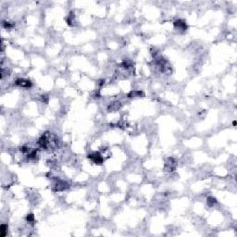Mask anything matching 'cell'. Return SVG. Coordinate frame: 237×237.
Wrapping results in <instances>:
<instances>
[{
	"label": "cell",
	"mask_w": 237,
	"mask_h": 237,
	"mask_svg": "<svg viewBox=\"0 0 237 237\" xmlns=\"http://www.w3.org/2000/svg\"><path fill=\"white\" fill-rule=\"evenodd\" d=\"M38 145L41 148H44V149L52 148L57 145V140L53 136L51 133L46 132L40 137V139L38 141Z\"/></svg>",
	"instance_id": "1"
},
{
	"label": "cell",
	"mask_w": 237,
	"mask_h": 237,
	"mask_svg": "<svg viewBox=\"0 0 237 237\" xmlns=\"http://www.w3.org/2000/svg\"><path fill=\"white\" fill-rule=\"evenodd\" d=\"M89 159H91L93 162L97 164V165H101L103 163V158L101 156L99 153H93V154H90L88 155L87 157Z\"/></svg>",
	"instance_id": "2"
},
{
	"label": "cell",
	"mask_w": 237,
	"mask_h": 237,
	"mask_svg": "<svg viewBox=\"0 0 237 237\" xmlns=\"http://www.w3.org/2000/svg\"><path fill=\"white\" fill-rule=\"evenodd\" d=\"M15 84L17 86H20L22 88H30L32 86V82L30 80H25V79H18L15 82Z\"/></svg>",
	"instance_id": "3"
},
{
	"label": "cell",
	"mask_w": 237,
	"mask_h": 237,
	"mask_svg": "<svg viewBox=\"0 0 237 237\" xmlns=\"http://www.w3.org/2000/svg\"><path fill=\"white\" fill-rule=\"evenodd\" d=\"M69 187V184H68L66 182L64 181H58L56 184H55V191H63L65 189H67Z\"/></svg>",
	"instance_id": "4"
},
{
	"label": "cell",
	"mask_w": 237,
	"mask_h": 237,
	"mask_svg": "<svg viewBox=\"0 0 237 237\" xmlns=\"http://www.w3.org/2000/svg\"><path fill=\"white\" fill-rule=\"evenodd\" d=\"M174 27L179 29V30H182V31H185L187 29V25H186V22L183 20H177L174 21Z\"/></svg>",
	"instance_id": "5"
},
{
	"label": "cell",
	"mask_w": 237,
	"mask_h": 237,
	"mask_svg": "<svg viewBox=\"0 0 237 237\" xmlns=\"http://www.w3.org/2000/svg\"><path fill=\"white\" fill-rule=\"evenodd\" d=\"M175 167H176V164L173 158H169L166 161L165 169H167L168 171H173L175 170Z\"/></svg>",
	"instance_id": "6"
},
{
	"label": "cell",
	"mask_w": 237,
	"mask_h": 237,
	"mask_svg": "<svg viewBox=\"0 0 237 237\" xmlns=\"http://www.w3.org/2000/svg\"><path fill=\"white\" fill-rule=\"evenodd\" d=\"M7 225L2 224L0 226V236L5 237L7 235Z\"/></svg>",
	"instance_id": "7"
},
{
	"label": "cell",
	"mask_w": 237,
	"mask_h": 237,
	"mask_svg": "<svg viewBox=\"0 0 237 237\" xmlns=\"http://www.w3.org/2000/svg\"><path fill=\"white\" fill-rule=\"evenodd\" d=\"M216 202H217L216 198H214V197H208V199H207V203H208V205L209 207L214 206Z\"/></svg>",
	"instance_id": "8"
},
{
	"label": "cell",
	"mask_w": 237,
	"mask_h": 237,
	"mask_svg": "<svg viewBox=\"0 0 237 237\" xmlns=\"http://www.w3.org/2000/svg\"><path fill=\"white\" fill-rule=\"evenodd\" d=\"M26 219L28 222H35V216H33V214H28Z\"/></svg>",
	"instance_id": "9"
},
{
	"label": "cell",
	"mask_w": 237,
	"mask_h": 237,
	"mask_svg": "<svg viewBox=\"0 0 237 237\" xmlns=\"http://www.w3.org/2000/svg\"><path fill=\"white\" fill-rule=\"evenodd\" d=\"M20 150H21V152H22V153H27V152L29 151V149L26 146H21Z\"/></svg>",
	"instance_id": "10"
},
{
	"label": "cell",
	"mask_w": 237,
	"mask_h": 237,
	"mask_svg": "<svg viewBox=\"0 0 237 237\" xmlns=\"http://www.w3.org/2000/svg\"><path fill=\"white\" fill-rule=\"evenodd\" d=\"M233 126H235V125H236V121H233Z\"/></svg>",
	"instance_id": "11"
}]
</instances>
